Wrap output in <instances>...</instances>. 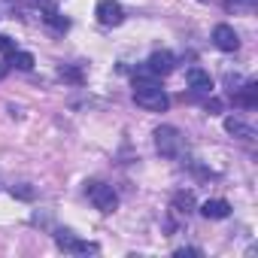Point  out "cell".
Masks as SVG:
<instances>
[{
  "instance_id": "obj_1",
  "label": "cell",
  "mask_w": 258,
  "mask_h": 258,
  "mask_svg": "<svg viewBox=\"0 0 258 258\" xmlns=\"http://www.w3.org/2000/svg\"><path fill=\"white\" fill-rule=\"evenodd\" d=\"M134 100H137V106H143L149 112H164L170 106V97L155 76L152 79H143V76L134 79Z\"/></svg>"
},
{
  "instance_id": "obj_2",
  "label": "cell",
  "mask_w": 258,
  "mask_h": 258,
  "mask_svg": "<svg viewBox=\"0 0 258 258\" xmlns=\"http://www.w3.org/2000/svg\"><path fill=\"white\" fill-rule=\"evenodd\" d=\"M155 149L164 158H179L182 155V131L173 124H161L155 127Z\"/></svg>"
},
{
  "instance_id": "obj_3",
  "label": "cell",
  "mask_w": 258,
  "mask_h": 258,
  "mask_svg": "<svg viewBox=\"0 0 258 258\" xmlns=\"http://www.w3.org/2000/svg\"><path fill=\"white\" fill-rule=\"evenodd\" d=\"M85 195H88V201L94 204V210H100V213H112V210L118 207V195H115L112 185H106V182H97V179L85 182Z\"/></svg>"
},
{
  "instance_id": "obj_4",
  "label": "cell",
  "mask_w": 258,
  "mask_h": 258,
  "mask_svg": "<svg viewBox=\"0 0 258 258\" xmlns=\"http://www.w3.org/2000/svg\"><path fill=\"white\" fill-rule=\"evenodd\" d=\"M55 243H58L64 252H70V255H94V252H97V243L79 240V237L70 234V231H58V234H55Z\"/></svg>"
},
{
  "instance_id": "obj_5",
  "label": "cell",
  "mask_w": 258,
  "mask_h": 258,
  "mask_svg": "<svg viewBox=\"0 0 258 258\" xmlns=\"http://www.w3.org/2000/svg\"><path fill=\"white\" fill-rule=\"evenodd\" d=\"M176 70V55L173 52H152L149 55V61H146V73L149 76H167V73H173Z\"/></svg>"
},
{
  "instance_id": "obj_6",
  "label": "cell",
  "mask_w": 258,
  "mask_h": 258,
  "mask_svg": "<svg viewBox=\"0 0 258 258\" xmlns=\"http://www.w3.org/2000/svg\"><path fill=\"white\" fill-rule=\"evenodd\" d=\"M94 16H97V22L106 25V28H118V25L124 22V10L115 4V0H100V4L94 7Z\"/></svg>"
},
{
  "instance_id": "obj_7",
  "label": "cell",
  "mask_w": 258,
  "mask_h": 258,
  "mask_svg": "<svg viewBox=\"0 0 258 258\" xmlns=\"http://www.w3.org/2000/svg\"><path fill=\"white\" fill-rule=\"evenodd\" d=\"M213 43L222 52H237L240 49V37H237V31L231 25H216L213 28Z\"/></svg>"
},
{
  "instance_id": "obj_8",
  "label": "cell",
  "mask_w": 258,
  "mask_h": 258,
  "mask_svg": "<svg viewBox=\"0 0 258 258\" xmlns=\"http://www.w3.org/2000/svg\"><path fill=\"white\" fill-rule=\"evenodd\" d=\"M201 216H204V219H213V222L228 219V216H231V204H228V201H222V198L204 201V204H201Z\"/></svg>"
},
{
  "instance_id": "obj_9",
  "label": "cell",
  "mask_w": 258,
  "mask_h": 258,
  "mask_svg": "<svg viewBox=\"0 0 258 258\" xmlns=\"http://www.w3.org/2000/svg\"><path fill=\"white\" fill-rule=\"evenodd\" d=\"M185 82H188V88H195V91H213V76H210L204 67H188V70H185Z\"/></svg>"
},
{
  "instance_id": "obj_10",
  "label": "cell",
  "mask_w": 258,
  "mask_h": 258,
  "mask_svg": "<svg viewBox=\"0 0 258 258\" xmlns=\"http://www.w3.org/2000/svg\"><path fill=\"white\" fill-rule=\"evenodd\" d=\"M225 131H228L231 137H240V140H255V127L246 124V121L237 118V115H228V118H225Z\"/></svg>"
},
{
  "instance_id": "obj_11",
  "label": "cell",
  "mask_w": 258,
  "mask_h": 258,
  "mask_svg": "<svg viewBox=\"0 0 258 258\" xmlns=\"http://www.w3.org/2000/svg\"><path fill=\"white\" fill-rule=\"evenodd\" d=\"M234 103H240V106H246V109H255V106H258V85H255V82H246V85L234 94Z\"/></svg>"
},
{
  "instance_id": "obj_12",
  "label": "cell",
  "mask_w": 258,
  "mask_h": 258,
  "mask_svg": "<svg viewBox=\"0 0 258 258\" xmlns=\"http://www.w3.org/2000/svg\"><path fill=\"white\" fill-rule=\"evenodd\" d=\"M10 67H16V70H34V55L31 52H10V61H7Z\"/></svg>"
},
{
  "instance_id": "obj_13",
  "label": "cell",
  "mask_w": 258,
  "mask_h": 258,
  "mask_svg": "<svg viewBox=\"0 0 258 258\" xmlns=\"http://www.w3.org/2000/svg\"><path fill=\"white\" fill-rule=\"evenodd\" d=\"M173 210L188 216V213L195 210V195H191V191H176V195H173Z\"/></svg>"
},
{
  "instance_id": "obj_14",
  "label": "cell",
  "mask_w": 258,
  "mask_h": 258,
  "mask_svg": "<svg viewBox=\"0 0 258 258\" xmlns=\"http://www.w3.org/2000/svg\"><path fill=\"white\" fill-rule=\"evenodd\" d=\"M43 19H46V25H49V28H55V31H61V34H64V31L70 28V22H67V19H64L61 13H55V10H49V13H46Z\"/></svg>"
},
{
  "instance_id": "obj_15",
  "label": "cell",
  "mask_w": 258,
  "mask_h": 258,
  "mask_svg": "<svg viewBox=\"0 0 258 258\" xmlns=\"http://www.w3.org/2000/svg\"><path fill=\"white\" fill-rule=\"evenodd\" d=\"M58 73H61V79H67V82H76V85H82V79H85V73H82L79 67H67V64H64Z\"/></svg>"
},
{
  "instance_id": "obj_16",
  "label": "cell",
  "mask_w": 258,
  "mask_h": 258,
  "mask_svg": "<svg viewBox=\"0 0 258 258\" xmlns=\"http://www.w3.org/2000/svg\"><path fill=\"white\" fill-rule=\"evenodd\" d=\"M10 191H13V198H22V201H31L34 198V188H28V185H13Z\"/></svg>"
},
{
  "instance_id": "obj_17",
  "label": "cell",
  "mask_w": 258,
  "mask_h": 258,
  "mask_svg": "<svg viewBox=\"0 0 258 258\" xmlns=\"http://www.w3.org/2000/svg\"><path fill=\"white\" fill-rule=\"evenodd\" d=\"M0 52H4V55H10V52H16V43H13L10 37H4V34H0Z\"/></svg>"
},
{
  "instance_id": "obj_18",
  "label": "cell",
  "mask_w": 258,
  "mask_h": 258,
  "mask_svg": "<svg viewBox=\"0 0 258 258\" xmlns=\"http://www.w3.org/2000/svg\"><path fill=\"white\" fill-rule=\"evenodd\" d=\"M176 255L185 258V255H204V252H201V249H176Z\"/></svg>"
},
{
  "instance_id": "obj_19",
  "label": "cell",
  "mask_w": 258,
  "mask_h": 258,
  "mask_svg": "<svg viewBox=\"0 0 258 258\" xmlns=\"http://www.w3.org/2000/svg\"><path fill=\"white\" fill-rule=\"evenodd\" d=\"M7 70H10V64L4 61V64H0V79H4V76H7Z\"/></svg>"
},
{
  "instance_id": "obj_20",
  "label": "cell",
  "mask_w": 258,
  "mask_h": 258,
  "mask_svg": "<svg viewBox=\"0 0 258 258\" xmlns=\"http://www.w3.org/2000/svg\"><path fill=\"white\" fill-rule=\"evenodd\" d=\"M28 4H37V7H43V4H49V0H28Z\"/></svg>"
}]
</instances>
